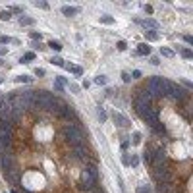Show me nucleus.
<instances>
[{"mask_svg": "<svg viewBox=\"0 0 193 193\" xmlns=\"http://www.w3.org/2000/svg\"><path fill=\"white\" fill-rule=\"evenodd\" d=\"M170 87H172V81L164 79L160 75H153L147 83V89L151 91L153 97H166L170 93Z\"/></svg>", "mask_w": 193, "mask_h": 193, "instance_id": "1", "label": "nucleus"}, {"mask_svg": "<svg viewBox=\"0 0 193 193\" xmlns=\"http://www.w3.org/2000/svg\"><path fill=\"white\" fill-rule=\"evenodd\" d=\"M95 186H97V168L91 166V168H87V170L81 172V186H79V189L91 191V189H95Z\"/></svg>", "mask_w": 193, "mask_h": 193, "instance_id": "2", "label": "nucleus"}, {"mask_svg": "<svg viewBox=\"0 0 193 193\" xmlns=\"http://www.w3.org/2000/svg\"><path fill=\"white\" fill-rule=\"evenodd\" d=\"M64 137L70 145H85V137H83V131H81L77 126H68L64 129Z\"/></svg>", "mask_w": 193, "mask_h": 193, "instance_id": "3", "label": "nucleus"}, {"mask_svg": "<svg viewBox=\"0 0 193 193\" xmlns=\"http://www.w3.org/2000/svg\"><path fill=\"white\" fill-rule=\"evenodd\" d=\"M155 178H157L158 183H170L172 174H170V170H168L166 166H157V170H155Z\"/></svg>", "mask_w": 193, "mask_h": 193, "instance_id": "4", "label": "nucleus"}, {"mask_svg": "<svg viewBox=\"0 0 193 193\" xmlns=\"http://www.w3.org/2000/svg\"><path fill=\"white\" fill-rule=\"evenodd\" d=\"M168 95H172V97L176 98V101H186V98L189 97V91H187V89H182V87H178V85L172 83L170 93H168Z\"/></svg>", "mask_w": 193, "mask_h": 193, "instance_id": "5", "label": "nucleus"}, {"mask_svg": "<svg viewBox=\"0 0 193 193\" xmlns=\"http://www.w3.org/2000/svg\"><path fill=\"white\" fill-rule=\"evenodd\" d=\"M0 164H2V170H4V174L6 172H10V170H14V158L10 157V155H6V153H2V157H0Z\"/></svg>", "mask_w": 193, "mask_h": 193, "instance_id": "6", "label": "nucleus"}, {"mask_svg": "<svg viewBox=\"0 0 193 193\" xmlns=\"http://www.w3.org/2000/svg\"><path fill=\"white\" fill-rule=\"evenodd\" d=\"M164 160H166V151L164 149H157L153 153V160H151V164H153V166H162Z\"/></svg>", "mask_w": 193, "mask_h": 193, "instance_id": "7", "label": "nucleus"}, {"mask_svg": "<svg viewBox=\"0 0 193 193\" xmlns=\"http://www.w3.org/2000/svg\"><path fill=\"white\" fill-rule=\"evenodd\" d=\"M58 116H60V118H64V120H77V114H75V110H73L72 106H68V104H64L62 112H60Z\"/></svg>", "mask_w": 193, "mask_h": 193, "instance_id": "8", "label": "nucleus"}, {"mask_svg": "<svg viewBox=\"0 0 193 193\" xmlns=\"http://www.w3.org/2000/svg\"><path fill=\"white\" fill-rule=\"evenodd\" d=\"M10 143H12V133L10 131H0V149L10 147Z\"/></svg>", "mask_w": 193, "mask_h": 193, "instance_id": "9", "label": "nucleus"}, {"mask_svg": "<svg viewBox=\"0 0 193 193\" xmlns=\"http://www.w3.org/2000/svg\"><path fill=\"white\" fill-rule=\"evenodd\" d=\"M72 157L73 158H83L85 157V145H73L72 147Z\"/></svg>", "mask_w": 193, "mask_h": 193, "instance_id": "10", "label": "nucleus"}, {"mask_svg": "<svg viewBox=\"0 0 193 193\" xmlns=\"http://www.w3.org/2000/svg\"><path fill=\"white\" fill-rule=\"evenodd\" d=\"M79 12H81V8H77V6H62V14L68 16V18H72V16H77Z\"/></svg>", "mask_w": 193, "mask_h": 193, "instance_id": "11", "label": "nucleus"}, {"mask_svg": "<svg viewBox=\"0 0 193 193\" xmlns=\"http://www.w3.org/2000/svg\"><path fill=\"white\" fill-rule=\"evenodd\" d=\"M137 23H141L143 27H149V29H153V31L158 29V23L155 21V19H151V18L149 19H137Z\"/></svg>", "mask_w": 193, "mask_h": 193, "instance_id": "12", "label": "nucleus"}, {"mask_svg": "<svg viewBox=\"0 0 193 193\" xmlns=\"http://www.w3.org/2000/svg\"><path fill=\"white\" fill-rule=\"evenodd\" d=\"M114 122H116V126H120V128H126V126H129V122H128V118H126V116H122V114H114Z\"/></svg>", "mask_w": 193, "mask_h": 193, "instance_id": "13", "label": "nucleus"}, {"mask_svg": "<svg viewBox=\"0 0 193 193\" xmlns=\"http://www.w3.org/2000/svg\"><path fill=\"white\" fill-rule=\"evenodd\" d=\"M137 54H139V56H149V54H151V47H149L147 43H141V44L137 47Z\"/></svg>", "mask_w": 193, "mask_h": 193, "instance_id": "14", "label": "nucleus"}, {"mask_svg": "<svg viewBox=\"0 0 193 193\" xmlns=\"http://www.w3.org/2000/svg\"><path fill=\"white\" fill-rule=\"evenodd\" d=\"M12 129V124L8 118H0V131H10Z\"/></svg>", "mask_w": 193, "mask_h": 193, "instance_id": "15", "label": "nucleus"}, {"mask_svg": "<svg viewBox=\"0 0 193 193\" xmlns=\"http://www.w3.org/2000/svg\"><path fill=\"white\" fill-rule=\"evenodd\" d=\"M145 39L147 41H157L158 39V33L153 31V29H149V31H145Z\"/></svg>", "mask_w": 193, "mask_h": 193, "instance_id": "16", "label": "nucleus"}, {"mask_svg": "<svg viewBox=\"0 0 193 193\" xmlns=\"http://www.w3.org/2000/svg\"><path fill=\"white\" fill-rule=\"evenodd\" d=\"M151 160H153V151L147 149L145 153H143V162H145V164H151Z\"/></svg>", "mask_w": 193, "mask_h": 193, "instance_id": "17", "label": "nucleus"}, {"mask_svg": "<svg viewBox=\"0 0 193 193\" xmlns=\"http://www.w3.org/2000/svg\"><path fill=\"white\" fill-rule=\"evenodd\" d=\"M97 118H98V122H101V124H104L106 122V112H104V108H98V112H97Z\"/></svg>", "mask_w": 193, "mask_h": 193, "instance_id": "18", "label": "nucleus"}, {"mask_svg": "<svg viewBox=\"0 0 193 193\" xmlns=\"http://www.w3.org/2000/svg\"><path fill=\"white\" fill-rule=\"evenodd\" d=\"M48 47H50L54 52H60V50H62V44H60L58 41H50V43H48Z\"/></svg>", "mask_w": 193, "mask_h": 193, "instance_id": "19", "label": "nucleus"}, {"mask_svg": "<svg viewBox=\"0 0 193 193\" xmlns=\"http://www.w3.org/2000/svg\"><path fill=\"white\" fill-rule=\"evenodd\" d=\"M98 19H101V23H106V25H112V23H114V18H112V16H101Z\"/></svg>", "mask_w": 193, "mask_h": 193, "instance_id": "20", "label": "nucleus"}, {"mask_svg": "<svg viewBox=\"0 0 193 193\" xmlns=\"http://www.w3.org/2000/svg\"><path fill=\"white\" fill-rule=\"evenodd\" d=\"M31 60H35V52H25V54H23V58L19 60V62H31Z\"/></svg>", "mask_w": 193, "mask_h": 193, "instance_id": "21", "label": "nucleus"}, {"mask_svg": "<svg viewBox=\"0 0 193 193\" xmlns=\"http://www.w3.org/2000/svg\"><path fill=\"white\" fill-rule=\"evenodd\" d=\"M33 23H35V19L33 18H19V25H33Z\"/></svg>", "mask_w": 193, "mask_h": 193, "instance_id": "22", "label": "nucleus"}, {"mask_svg": "<svg viewBox=\"0 0 193 193\" xmlns=\"http://www.w3.org/2000/svg\"><path fill=\"white\" fill-rule=\"evenodd\" d=\"M160 54L166 56V58H174V50H170V48H166V47L160 48Z\"/></svg>", "mask_w": 193, "mask_h": 193, "instance_id": "23", "label": "nucleus"}, {"mask_svg": "<svg viewBox=\"0 0 193 193\" xmlns=\"http://www.w3.org/2000/svg\"><path fill=\"white\" fill-rule=\"evenodd\" d=\"M8 43H18V41H16V39H12V37L0 35V44H8Z\"/></svg>", "mask_w": 193, "mask_h": 193, "instance_id": "24", "label": "nucleus"}, {"mask_svg": "<svg viewBox=\"0 0 193 193\" xmlns=\"http://www.w3.org/2000/svg\"><path fill=\"white\" fill-rule=\"evenodd\" d=\"M106 81H108V79H106V75H102V73L95 77V83H97V85H106Z\"/></svg>", "mask_w": 193, "mask_h": 193, "instance_id": "25", "label": "nucleus"}, {"mask_svg": "<svg viewBox=\"0 0 193 193\" xmlns=\"http://www.w3.org/2000/svg\"><path fill=\"white\" fill-rule=\"evenodd\" d=\"M31 79H33V77H29V75H18V77H16L18 83H29Z\"/></svg>", "mask_w": 193, "mask_h": 193, "instance_id": "26", "label": "nucleus"}, {"mask_svg": "<svg viewBox=\"0 0 193 193\" xmlns=\"http://www.w3.org/2000/svg\"><path fill=\"white\" fill-rule=\"evenodd\" d=\"M182 56H183L186 60L193 58V52H191V48H182Z\"/></svg>", "mask_w": 193, "mask_h": 193, "instance_id": "27", "label": "nucleus"}, {"mask_svg": "<svg viewBox=\"0 0 193 193\" xmlns=\"http://www.w3.org/2000/svg\"><path fill=\"white\" fill-rule=\"evenodd\" d=\"M131 143H133V145H139V143H141V133L135 131V133L131 135Z\"/></svg>", "mask_w": 193, "mask_h": 193, "instance_id": "28", "label": "nucleus"}, {"mask_svg": "<svg viewBox=\"0 0 193 193\" xmlns=\"http://www.w3.org/2000/svg\"><path fill=\"white\" fill-rule=\"evenodd\" d=\"M37 8H43V10H48V4L47 2H43V0H37V2H33Z\"/></svg>", "mask_w": 193, "mask_h": 193, "instance_id": "29", "label": "nucleus"}, {"mask_svg": "<svg viewBox=\"0 0 193 193\" xmlns=\"http://www.w3.org/2000/svg\"><path fill=\"white\" fill-rule=\"evenodd\" d=\"M29 37H31L33 41H39V43H41V39H43V35H41V33H37V31H31Z\"/></svg>", "mask_w": 193, "mask_h": 193, "instance_id": "30", "label": "nucleus"}, {"mask_svg": "<svg viewBox=\"0 0 193 193\" xmlns=\"http://www.w3.org/2000/svg\"><path fill=\"white\" fill-rule=\"evenodd\" d=\"M50 62H52V64H54V66H64V60H62V58H60V56H54V58H52V60H50Z\"/></svg>", "mask_w": 193, "mask_h": 193, "instance_id": "31", "label": "nucleus"}, {"mask_svg": "<svg viewBox=\"0 0 193 193\" xmlns=\"http://www.w3.org/2000/svg\"><path fill=\"white\" fill-rule=\"evenodd\" d=\"M116 48H118V50H126V48H128L126 41H118V43H116Z\"/></svg>", "mask_w": 193, "mask_h": 193, "instance_id": "32", "label": "nucleus"}, {"mask_svg": "<svg viewBox=\"0 0 193 193\" xmlns=\"http://www.w3.org/2000/svg\"><path fill=\"white\" fill-rule=\"evenodd\" d=\"M12 18V14L8 10H4V12H0V19H4V21H6V19H10Z\"/></svg>", "mask_w": 193, "mask_h": 193, "instance_id": "33", "label": "nucleus"}, {"mask_svg": "<svg viewBox=\"0 0 193 193\" xmlns=\"http://www.w3.org/2000/svg\"><path fill=\"white\" fill-rule=\"evenodd\" d=\"M137 193H153V189H151V187H145V186H139Z\"/></svg>", "mask_w": 193, "mask_h": 193, "instance_id": "34", "label": "nucleus"}, {"mask_svg": "<svg viewBox=\"0 0 193 193\" xmlns=\"http://www.w3.org/2000/svg\"><path fill=\"white\" fill-rule=\"evenodd\" d=\"M8 12H10V14H12V12H14V14H21L23 8H19V6H12V8H8Z\"/></svg>", "mask_w": 193, "mask_h": 193, "instance_id": "35", "label": "nucleus"}, {"mask_svg": "<svg viewBox=\"0 0 193 193\" xmlns=\"http://www.w3.org/2000/svg\"><path fill=\"white\" fill-rule=\"evenodd\" d=\"M68 87H70V91H72V93H79V87H77L75 83H68Z\"/></svg>", "mask_w": 193, "mask_h": 193, "instance_id": "36", "label": "nucleus"}, {"mask_svg": "<svg viewBox=\"0 0 193 193\" xmlns=\"http://www.w3.org/2000/svg\"><path fill=\"white\" fill-rule=\"evenodd\" d=\"M122 79H124L126 83H129V81H131V75H129L128 72H122Z\"/></svg>", "mask_w": 193, "mask_h": 193, "instance_id": "37", "label": "nucleus"}, {"mask_svg": "<svg viewBox=\"0 0 193 193\" xmlns=\"http://www.w3.org/2000/svg\"><path fill=\"white\" fill-rule=\"evenodd\" d=\"M56 81H58L60 85H68V79H66V77H62V75H58V77H56Z\"/></svg>", "mask_w": 193, "mask_h": 193, "instance_id": "38", "label": "nucleus"}, {"mask_svg": "<svg viewBox=\"0 0 193 193\" xmlns=\"http://www.w3.org/2000/svg\"><path fill=\"white\" fill-rule=\"evenodd\" d=\"M122 162H124L126 166H129V155H124V157H122Z\"/></svg>", "mask_w": 193, "mask_h": 193, "instance_id": "39", "label": "nucleus"}, {"mask_svg": "<svg viewBox=\"0 0 193 193\" xmlns=\"http://www.w3.org/2000/svg\"><path fill=\"white\" fill-rule=\"evenodd\" d=\"M137 77H141V72H139V70H135V72L131 73V79H137Z\"/></svg>", "mask_w": 193, "mask_h": 193, "instance_id": "40", "label": "nucleus"}, {"mask_svg": "<svg viewBox=\"0 0 193 193\" xmlns=\"http://www.w3.org/2000/svg\"><path fill=\"white\" fill-rule=\"evenodd\" d=\"M35 75H39V77L44 75V70H43V68H37V70H35Z\"/></svg>", "mask_w": 193, "mask_h": 193, "instance_id": "41", "label": "nucleus"}, {"mask_svg": "<svg viewBox=\"0 0 193 193\" xmlns=\"http://www.w3.org/2000/svg\"><path fill=\"white\" fill-rule=\"evenodd\" d=\"M8 54V47H0V56H6Z\"/></svg>", "mask_w": 193, "mask_h": 193, "instance_id": "42", "label": "nucleus"}, {"mask_svg": "<svg viewBox=\"0 0 193 193\" xmlns=\"http://www.w3.org/2000/svg\"><path fill=\"white\" fill-rule=\"evenodd\" d=\"M143 8H145V12H147V14H153V6H149V4H145V6H143Z\"/></svg>", "mask_w": 193, "mask_h": 193, "instance_id": "43", "label": "nucleus"}, {"mask_svg": "<svg viewBox=\"0 0 193 193\" xmlns=\"http://www.w3.org/2000/svg\"><path fill=\"white\" fill-rule=\"evenodd\" d=\"M54 89H56V91H64V85H60L58 81H56V83H54Z\"/></svg>", "mask_w": 193, "mask_h": 193, "instance_id": "44", "label": "nucleus"}, {"mask_svg": "<svg viewBox=\"0 0 193 193\" xmlns=\"http://www.w3.org/2000/svg\"><path fill=\"white\" fill-rule=\"evenodd\" d=\"M183 41H186V43H187V44H191V43H193V39H191V35H186V37H183Z\"/></svg>", "mask_w": 193, "mask_h": 193, "instance_id": "45", "label": "nucleus"}, {"mask_svg": "<svg viewBox=\"0 0 193 193\" xmlns=\"http://www.w3.org/2000/svg\"><path fill=\"white\" fill-rule=\"evenodd\" d=\"M151 64H155V66H158V64H160V60H158V58H157V56H155V58H151Z\"/></svg>", "mask_w": 193, "mask_h": 193, "instance_id": "46", "label": "nucleus"}, {"mask_svg": "<svg viewBox=\"0 0 193 193\" xmlns=\"http://www.w3.org/2000/svg\"><path fill=\"white\" fill-rule=\"evenodd\" d=\"M128 147H129V141H124V143H122V149H124V151H128Z\"/></svg>", "mask_w": 193, "mask_h": 193, "instance_id": "47", "label": "nucleus"}, {"mask_svg": "<svg viewBox=\"0 0 193 193\" xmlns=\"http://www.w3.org/2000/svg\"><path fill=\"white\" fill-rule=\"evenodd\" d=\"M0 68H2V60H0Z\"/></svg>", "mask_w": 193, "mask_h": 193, "instance_id": "48", "label": "nucleus"}, {"mask_svg": "<svg viewBox=\"0 0 193 193\" xmlns=\"http://www.w3.org/2000/svg\"><path fill=\"white\" fill-rule=\"evenodd\" d=\"M0 83H2V79H0Z\"/></svg>", "mask_w": 193, "mask_h": 193, "instance_id": "49", "label": "nucleus"}]
</instances>
